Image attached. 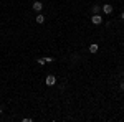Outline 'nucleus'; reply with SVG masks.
Masks as SVG:
<instances>
[{"instance_id": "nucleus-1", "label": "nucleus", "mask_w": 124, "mask_h": 122, "mask_svg": "<svg viewBox=\"0 0 124 122\" xmlns=\"http://www.w3.org/2000/svg\"><path fill=\"white\" fill-rule=\"evenodd\" d=\"M91 22H93V25H101V23H103V17H101L99 13H93Z\"/></svg>"}, {"instance_id": "nucleus-2", "label": "nucleus", "mask_w": 124, "mask_h": 122, "mask_svg": "<svg viewBox=\"0 0 124 122\" xmlns=\"http://www.w3.org/2000/svg\"><path fill=\"white\" fill-rule=\"evenodd\" d=\"M45 83H46V86H55L56 84V78H55L53 74H48L46 79H45Z\"/></svg>"}, {"instance_id": "nucleus-3", "label": "nucleus", "mask_w": 124, "mask_h": 122, "mask_svg": "<svg viewBox=\"0 0 124 122\" xmlns=\"http://www.w3.org/2000/svg\"><path fill=\"white\" fill-rule=\"evenodd\" d=\"M101 10L104 12L106 15H111V13H113V10H114V7H113V5H109V3H106V5L101 7Z\"/></svg>"}, {"instance_id": "nucleus-4", "label": "nucleus", "mask_w": 124, "mask_h": 122, "mask_svg": "<svg viewBox=\"0 0 124 122\" xmlns=\"http://www.w3.org/2000/svg\"><path fill=\"white\" fill-rule=\"evenodd\" d=\"M33 10L40 13V12L43 10V3H41V2H35V3H33Z\"/></svg>"}, {"instance_id": "nucleus-5", "label": "nucleus", "mask_w": 124, "mask_h": 122, "mask_svg": "<svg viewBox=\"0 0 124 122\" xmlns=\"http://www.w3.org/2000/svg\"><path fill=\"white\" fill-rule=\"evenodd\" d=\"M98 50H99V46H98L96 43L89 45V53H93V55H94V53H98Z\"/></svg>"}, {"instance_id": "nucleus-6", "label": "nucleus", "mask_w": 124, "mask_h": 122, "mask_svg": "<svg viewBox=\"0 0 124 122\" xmlns=\"http://www.w3.org/2000/svg\"><path fill=\"white\" fill-rule=\"evenodd\" d=\"M35 22H37V23H43V22H45V17H43L41 13H38V15L35 17Z\"/></svg>"}, {"instance_id": "nucleus-7", "label": "nucleus", "mask_w": 124, "mask_h": 122, "mask_svg": "<svg viewBox=\"0 0 124 122\" xmlns=\"http://www.w3.org/2000/svg\"><path fill=\"white\" fill-rule=\"evenodd\" d=\"M99 10H101L99 5H93V13H99Z\"/></svg>"}, {"instance_id": "nucleus-8", "label": "nucleus", "mask_w": 124, "mask_h": 122, "mask_svg": "<svg viewBox=\"0 0 124 122\" xmlns=\"http://www.w3.org/2000/svg\"><path fill=\"white\" fill-rule=\"evenodd\" d=\"M45 63H46V61H45L43 58H38V65H45Z\"/></svg>"}, {"instance_id": "nucleus-9", "label": "nucleus", "mask_w": 124, "mask_h": 122, "mask_svg": "<svg viewBox=\"0 0 124 122\" xmlns=\"http://www.w3.org/2000/svg\"><path fill=\"white\" fill-rule=\"evenodd\" d=\"M119 87H121V91H124V81L121 83V84H119Z\"/></svg>"}, {"instance_id": "nucleus-10", "label": "nucleus", "mask_w": 124, "mask_h": 122, "mask_svg": "<svg viewBox=\"0 0 124 122\" xmlns=\"http://www.w3.org/2000/svg\"><path fill=\"white\" fill-rule=\"evenodd\" d=\"M121 20H123V22H124V12H123V13H121Z\"/></svg>"}]
</instances>
